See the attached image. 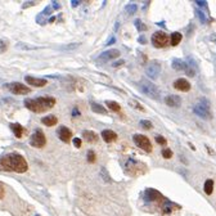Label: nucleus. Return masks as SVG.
<instances>
[{
    "label": "nucleus",
    "mask_w": 216,
    "mask_h": 216,
    "mask_svg": "<svg viewBox=\"0 0 216 216\" xmlns=\"http://www.w3.org/2000/svg\"><path fill=\"white\" fill-rule=\"evenodd\" d=\"M0 167L3 170L22 174L27 171L29 165H27V161L24 160L23 156H21L18 153H9L0 158Z\"/></svg>",
    "instance_id": "f257e3e1"
},
{
    "label": "nucleus",
    "mask_w": 216,
    "mask_h": 216,
    "mask_svg": "<svg viewBox=\"0 0 216 216\" xmlns=\"http://www.w3.org/2000/svg\"><path fill=\"white\" fill-rule=\"evenodd\" d=\"M24 107L35 113H43L55 106V99L52 96H40L36 99H24Z\"/></svg>",
    "instance_id": "f03ea898"
},
{
    "label": "nucleus",
    "mask_w": 216,
    "mask_h": 216,
    "mask_svg": "<svg viewBox=\"0 0 216 216\" xmlns=\"http://www.w3.org/2000/svg\"><path fill=\"white\" fill-rule=\"evenodd\" d=\"M138 86H139L140 91H142L144 95L149 96V98L158 99L161 96V90L158 89V86L156 84H153V82L148 81V80H140Z\"/></svg>",
    "instance_id": "7ed1b4c3"
},
{
    "label": "nucleus",
    "mask_w": 216,
    "mask_h": 216,
    "mask_svg": "<svg viewBox=\"0 0 216 216\" xmlns=\"http://www.w3.org/2000/svg\"><path fill=\"white\" fill-rule=\"evenodd\" d=\"M193 112L198 116L202 117L204 120H210L212 117L211 111H210V101L207 98H202L199 99V102L193 107Z\"/></svg>",
    "instance_id": "20e7f679"
},
{
    "label": "nucleus",
    "mask_w": 216,
    "mask_h": 216,
    "mask_svg": "<svg viewBox=\"0 0 216 216\" xmlns=\"http://www.w3.org/2000/svg\"><path fill=\"white\" fill-rule=\"evenodd\" d=\"M152 44L156 48H165L170 44V37L167 36V34L163 31H157L152 35Z\"/></svg>",
    "instance_id": "39448f33"
},
{
    "label": "nucleus",
    "mask_w": 216,
    "mask_h": 216,
    "mask_svg": "<svg viewBox=\"0 0 216 216\" xmlns=\"http://www.w3.org/2000/svg\"><path fill=\"white\" fill-rule=\"evenodd\" d=\"M45 144H46V138L45 134L43 132V130L40 129L35 130V132L30 138V145L34 147V148H43Z\"/></svg>",
    "instance_id": "423d86ee"
},
{
    "label": "nucleus",
    "mask_w": 216,
    "mask_h": 216,
    "mask_svg": "<svg viewBox=\"0 0 216 216\" xmlns=\"http://www.w3.org/2000/svg\"><path fill=\"white\" fill-rule=\"evenodd\" d=\"M161 63L158 60H151L145 67V73L151 80H156L161 73Z\"/></svg>",
    "instance_id": "0eeeda50"
},
{
    "label": "nucleus",
    "mask_w": 216,
    "mask_h": 216,
    "mask_svg": "<svg viewBox=\"0 0 216 216\" xmlns=\"http://www.w3.org/2000/svg\"><path fill=\"white\" fill-rule=\"evenodd\" d=\"M132 140H134L135 145H138L140 149L145 151L147 153L152 152V144H151V140L145 137V135H140V134H135L132 137Z\"/></svg>",
    "instance_id": "6e6552de"
},
{
    "label": "nucleus",
    "mask_w": 216,
    "mask_h": 216,
    "mask_svg": "<svg viewBox=\"0 0 216 216\" xmlns=\"http://www.w3.org/2000/svg\"><path fill=\"white\" fill-rule=\"evenodd\" d=\"M8 89L13 94H17V95H26V94L31 93V89L29 86H26V85L21 84V82H10L8 85Z\"/></svg>",
    "instance_id": "1a4fd4ad"
},
{
    "label": "nucleus",
    "mask_w": 216,
    "mask_h": 216,
    "mask_svg": "<svg viewBox=\"0 0 216 216\" xmlns=\"http://www.w3.org/2000/svg\"><path fill=\"white\" fill-rule=\"evenodd\" d=\"M120 50H117V49H109V50H106L103 52L101 55L98 57V63L99 65H104L106 62H108V60L111 59H115V58H118L120 57Z\"/></svg>",
    "instance_id": "9d476101"
},
{
    "label": "nucleus",
    "mask_w": 216,
    "mask_h": 216,
    "mask_svg": "<svg viewBox=\"0 0 216 216\" xmlns=\"http://www.w3.org/2000/svg\"><path fill=\"white\" fill-rule=\"evenodd\" d=\"M57 134H58V138H59L62 142H65V143H68L71 140V138H72V131L66 126H60L59 129H58Z\"/></svg>",
    "instance_id": "9b49d317"
},
{
    "label": "nucleus",
    "mask_w": 216,
    "mask_h": 216,
    "mask_svg": "<svg viewBox=\"0 0 216 216\" xmlns=\"http://www.w3.org/2000/svg\"><path fill=\"white\" fill-rule=\"evenodd\" d=\"M24 81L36 88H43L48 84V81L45 79H37V77H34V76H24Z\"/></svg>",
    "instance_id": "f8f14e48"
},
{
    "label": "nucleus",
    "mask_w": 216,
    "mask_h": 216,
    "mask_svg": "<svg viewBox=\"0 0 216 216\" xmlns=\"http://www.w3.org/2000/svg\"><path fill=\"white\" fill-rule=\"evenodd\" d=\"M52 12H53V7H52V5H48V7L36 17V22L40 24H44L45 22H48V16H50Z\"/></svg>",
    "instance_id": "ddd939ff"
},
{
    "label": "nucleus",
    "mask_w": 216,
    "mask_h": 216,
    "mask_svg": "<svg viewBox=\"0 0 216 216\" xmlns=\"http://www.w3.org/2000/svg\"><path fill=\"white\" fill-rule=\"evenodd\" d=\"M144 197H145L147 201L153 202V201H157V199H161L162 198V194L158 192V190L149 188V189H147L145 192H144Z\"/></svg>",
    "instance_id": "4468645a"
},
{
    "label": "nucleus",
    "mask_w": 216,
    "mask_h": 216,
    "mask_svg": "<svg viewBox=\"0 0 216 216\" xmlns=\"http://www.w3.org/2000/svg\"><path fill=\"white\" fill-rule=\"evenodd\" d=\"M174 88L179 91H189L190 90V84L185 79H178L174 82Z\"/></svg>",
    "instance_id": "2eb2a0df"
},
{
    "label": "nucleus",
    "mask_w": 216,
    "mask_h": 216,
    "mask_svg": "<svg viewBox=\"0 0 216 216\" xmlns=\"http://www.w3.org/2000/svg\"><path fill=\"white\" fill-rule=\"evenodd\" d=\"M165 103L168 107H179L181 104V98L179 95H167L165 98Z\"/></svg>",
    "instance_id": "dca6fc26"
},
{
    "label": "nucleus",
    "mask_w": 216,
    "mask_h": 216,
    "mask_svg": "<svg viewBox=\"0 0 216 216\" xmlns=\"http://www.w3.org/2000/svg\"><path fill=\"white\" fill-rule=\"evenodd\" d=\"M101 135L106 143H113L115 140H117V134L112 130H103Z\"/></svg>",
    "instance_id": "f3484780"
},
{
    "label": "nucleus",
    "mask_w": 216,
    "mask_h": 216,
    "mask_svg": "<svg viewBox=\"0 0 216 216\" xmlns=\"http://www.w3.org/2000/svg\"><path fill=\"white\" fill-rule=\"evenodd\" d=\"M82 138H84L88 143L98 142V135H96L94 131H90V130H84V131H82Z\"/></svg>",
    "instance_id": "a211bd4d"
},
{
    "label": "nucleus",
    "mask_w": 216,
    "mask_h": 216,
    "mask_svg": "<svg viewBox=\"0 0 216 216\" xmlns=\"http://www.w3.org/2000/svg\"><path fill=\"white\" fill-rule=\"evenodd\" d=\"M41 122H43L44 125L52 127V126L57 125L58 118H57V116H54V115H48V116H45V117L41 118Z\"/></svg>",
    "instance_id": "6ab92c4d"
},
{
    "label": "nucleus",
    "mask_w": 216,
    "mask_h": 216,
    "mask_svg": "<svg viewBox=\"0 0 216 216\" xmlns=\"http://www.w3.org/2000/svg\"><path fill=\"white\" fill-rule=\"evenodd\" d=\"M171 66H173V68L176 71H185L188 67L187 62H184V60H181V59H174Z\"/></svg>",
    "instance_id": "aec40b11"
},
{
    "label": "nucleus",
    "mask_w": 216,
    "mask_h": 216,
    "mask_svg": "<svg viewBox=\"0 0 216 216\" xmlns=\"http://www.w3.org/2000/svg\"><path fill=\"white\" fill-rule=\"evenodd\" d=\"M188 60H189V63H187L188 67H187V70H185V72H187L188 76L193 77V76H196V72H197V67H196L194 62H193V60H190V58H188Z\"/></svg>",
    "instance_id": "412c9836"
},
{
    "label": "nucleus",
    "mask_w": 216,
    "mask_h": 216,
    "mask_svg": "<svg viewBox=\"0 0 216 216\" xmlns=\"http://www.w3.org/2000/svg\"><path fill=\"white\" fill-rule=\"evenodd\" d=\"M10 129H12L13 134L17 138H22V135H23V127H22V125H19V124H10Z\"/></svg>",
    "instance_id": "4be33fe9"
},
{
    "label": "nucleus",
    "mask_w": 216,
    "mask_h": 216,
    "mask_svg": "<svg viewBox=\"0 0 216 216\" xmlns=\"http://www.w3.org/2000/svg\"><path fill=\"white\" fill-rule=\"evenodd\" d=\"M181 37L183 36L180 32H173V34H171V37H170V44L173 46H176L180 41H181Z\"/></svg>",
    "instance_id": "5701e85b"
},
{
    "label": "nucleus",
    "mask_w": 216,
    "mask_h": 216,
    "mask_svg": "<svg viewBox=\"0 0 216 216\" xmlns=\"http://www.w3.org/2000/svg\"><path fill=\"white\" fill-rule=\"evenodd\" d=\"M91 109L93 112L95 113H101V115H107V109L101 104H96V103H91Z\"/></svg>",
    "instance_id": "b1692460"
},
{
    "label": "nucleus",
    "mask_w": 216,
    "mask_h": 216,
    "mask_svg": "<svg viewBox=\"0 0 216 216\" xmlns=\"http://www.w3.org/2000/svg\"><path fill=\"white\" fill-rule=\"evenodd\" d=\"M203 189H204V193H206V194H209V196L212 194V190H214V181H212L211 179L206 180Z\"/></svg>",
    "instance_id": "393cba45"
},
{
    "label": "nucleus",
    "mask_w": 216,
    "mask_h": 216,
    "mask_svg": "<svg viewBox=\"0 0 216 216\" xmlns=\"http://www.w3.org/2000/svg\"><path fill=\"white\" fill-rule=\"evenodd\" d=\"M106 104H107V107L109 108L111 111H113V112H120V111H121V107H120V104H118L117 102L107 101V102H106Z\"/></svg>",
    "instance_id": "a878e982"
},
{
    "label": "nucleus",
    "mask_w": 216,
    "mask_h": 216,
    "mask_svg": "<svg viewBox=\"0 0 216 216\" xmlns=\"http://www.w3.org/2000/svg\"><path fill=\"white\" fill-rule=\"evenodd\" d=\"M81 45L80 43H73V44H67V45H63V46H60V50H75V49H77L79 46Z\"/></svg>",
    "instance_id": "bb28decb"
},
{
    "label": "nucleus",
    "mask_w": 216,
    "mask_h": 216,
    "mask_svg": "<svg viewBox=\"0 0 216 216\" xmlns=\"http://www.w3.org/2000/svg\"><path fill=\"white\" fill-rule=\"evenodd\" d=\"M125 10H126V13H127L129 16H132V14H135V13H137L138 5H137V4H129V5H126Z\"/></svg>",
    "instance_id": "cd10ccee"
},
{
    "label": "nucleus",
    "mask_w": 216,
    "mask_h": 216,
    "mask_svg": "<svg viewBox=\"0 0 216 216\" xmlns=\"http://www.w3.org/2000/svg\"><path fill=\"white\" fill-rule=\"evenodd\" d=\"M134 24H135V27H137V30L138 31H140V32H143V31H145L147 30V26L143 23L140 19H137V21L134 22Z\"/></svg>",
    "instance_id": "c85d7f7f"
},
{
    "label": "nucleus",
    "mask_w": 216,
    "mask_h": 216,
    "mask_svg": "<svg viewBox=\"0 0 216 216\" xmlns=\"http://www.w3.org/2000/svg\"><path fill=\"white\" fill-rule=\"evenodd\" d=\"M173 206H174V204L171 203V202L166 201V202H165V204H163V207H162L163 212H165V214H170V212L173 211Z\"/></svg>",
    "instance_id": "c756f323"
},
{
    "label": "nucleus",
    "mask_w": 216,
    "mask_h": 216,
    "mask_svg": "<svg viewBox=\"0 0 216 216\" xmlns=\"http://www.w3.org/2000/svg\"><path fill=\"white\" fill-rule=\"evenodd\" d=\"M16 48H21V49H24V50H34V49H37V46H32V45H26L23 43H18L16 45Z\"/></svg>",
    "instance_id": "7c9ffc66"
},
{
    "label": "nucleus",
    "mask_w": 216,
    "mask_h": 216,
    "mask_svg": "<svg viewBox=\"0 0 216 216\" xmlns=\"http://www.w3.org/2000/svg\"><path fill=\"white\" fill-rule=\"evenodd\" d=\"M139 125L143 127V129H145V130H151L152 129V122L151 121H148V120H140V122H139Z\"/></svg>",
    "instance_id": "2f4dec72"
},
{
    "label": "nucleus",
    "mask_w": 216,
    "mask_h": 216,
    "mask_svg": "<svg viewBox=\"0 0 216 216\" xmlns=\"http://www.w3.org/2000/svg\"><path fill=\"white\" fill-rule=\"evenodd\" d=\"M8 45H9V44H8V40H4V39L0 40V53H4L8 49Z\"/></svg>",
    "instance_id": "473e14b6"
},
{
    "label": "nucleus",
    "mask_w": 216,
    "mask_h": 216,
    "mask_svg": "<svg viewBox=\"0 0 216 216\" xmlns=\"http://www.w3.org/2000/svg\"><path fill=\"white\" fill-rule=\"evenodd\" d=\"M162 156L165 157V158H171V157H173V152H171V149H168V148H165L162 151Z\"/></svg>",
    "instance_id": "72a5a7b5"
},
{
    "label": "nucleus",
    "mask_w": 216,
    "mask_h": 216,
    "mask_svg": "<svg viewBox=\"0 0 216 216\" xmlns=\"http://www.w3.org/2000/svg\"><path fill=\"white\" fill-rule=\"evenodd\" d=\"M95 153H94V151H89L88 152V161H89L90 163H94L95 162Z\"/></svg>",
    "instance_id": "f704fd0d"
},
{
    "label": "nucleus",
    "mask_w": 216,
    "mask_h": 216,
    "mask_svg": "<svg viewBox=\"0 0 216 216\" xmlns=\"http://www.w3.org/2000/svg\"><path fill=\"white\" fill-rule=\"evenodd\" d=\"M156 142L158 144H161V145H166V144H167V140H166L163 137H161V135H157L156 137Z\"/></svg>",
    "instance_id": "c9c22d12"
},
{
    "label": "nucleus",
    "mask_w": 216,
    "mask_h": 216,
    "mask_svg": "<svg viewBox=\"0 0 216 216\" xmlns=\"http://www.w3.org/2000/svg\"><path fill=\"white\" fill-rule=\"evenodd\" d=\"M72 143H73V145L76 147V148H80V147H81V139H80V138H73V139H72Z\"/></svg>",
    "instance_id": "e433bc0d"
},
{
    "label": "nucleus",
    "mask_w": 216,
    "mask_h": 216,
    "mask_svg": "<svg viewBox=\"0 0 216 216\" xmlns=\"http://www.w3.org/2000/svg\"><path fill=\"white\" fill-rule=\"evenodd\" d=\"M197 14H198V17H199V19H201L203 23H206V17H204V14L202 13V10H199V9H197Z\"/></svg>",
    "instance_id": "4c0bfd02"
},
{
    "label": "nucleus",
    "mask_w": 216,
    "mask_h": 216,
    "mask_svg": "<svg viewBox=\"0 0 216 216\" xmlns=\"http://www.w3.org/2000/svg\"><path fill=\"white\" fill-rule=\"evenodd\" d=\"M101 174H102V175H103V179L104 180H106V181H109V178H108V174H107V170H106V168H102V170H101Z\"/></svg>",
    "instance_id": "58836bf2"
},
{
    "label": "nucleus",
    "mask_w": 216,
    "mask_h": 216,
    "mask_svg": "<svg viewBox=\"0 0 216 216\" xmlns=\"http://www.w3.org/2000/svg\"><path fill=\"white\" fill-rule=\"evenodd\" d=\"M196 4H197L198 7H201V8H204V9H207V3H206V1H196Z\"/></svg>",
    "instance_id": "ea45409f"
},
{
    "label": "nucleus",
    "mask_w": 216,
    "mask_h": 216,
    "mask_svg": "<svg viewBox=\"0 0 216 216\" xmlns=\"http://www.w3.org/2000/svg\"><path fill=\"white\" fill-rule=\"evenodd\" d=\"M124 63H125V60H122V59H121V60H117V62L113 63V67H118V66H122Z\"/></svg>",
    "instance_id": "a19ab883"
},
{
    "label": "nucleus",
    "mask_w": 216,
    "mask_h": 216,
    "mask_svg": "<svg viewBox=\"0 0 216 216\" xmlns=\"http://www.w3.org/2000/svg\"><path fill=\"white\" fill-rule=\"evenodd\" d=\"M72 116H73V117H77V116H80V111L77 109V108H73V111H72Z\"/></svg>",
    "instance_id": "79ce46f5"
},
{
    "label": "nucleus",
    "mask_w": 216,
    "mask_h": 216,
    "mask_svg": "<svg viewBox=\"0 0 216 216\" xmlns=\"http://www.w3.org/2000/svg\"><path fill=\"white\" fill-rule=\"evenodd\" d=\"M130 104H131V106H132V107L138 108V109H140V111H144V108H143L142 106H138V103H135V102H131V103H130Z\"/></svg>",
    "instance_id": "37998d69"
},
{
    "label": "nucleus",
    "mask_w": 216,
    "mask_h": 216,
    "mask_svg": "<svg viewBox=\"0 0 216 216\" xmlns=\"http://www.w3.org/2000/svg\"><path fill=\"white\" fill-rule=\"evenodd\" d=\"M138 40H139V43H140V44H147V39L144 37L143 35H142V36H139V39H138Z\"/></svg>",
    "instance_id": "c03bdc74"
},
{
    "label": "nucleus",
    "mask_w": 216,
    "mask_h": 216,
    "mask_svg": "<svg viewBox=\"0 0 216 216\" xmlns=\"http://www.w3.org/2000/svg\"><path fill=\"white\" fill-rule=\"evenodd\" d=\"M52 7H53V9H59V8H60V5L58 4L57 1H53V3H52Z\"/></svg>",
    "instance_id": "a18cd8bd"
},
{
    "label": "nucleus",
    "mask_w": 216,
    "mask_h": 216,
    "mask_svg": "<svg viewBox=\"0 0 216 216\" xmlns=\"http://www.w3.org/2000/svg\"><path fill=\"white\" fill-rule=\"evenodd\" d=\"M115 41H116L115 37H111V40H108V43H106V44L107 45H112V44H115Z\"/></svg>",
    "instance_id": "49530a36"
},
{
    "label": "nucleus",
    "mask_w": 216,
    "mask_h": 216,
    "mask_svg": "<svg viewBox=\"0 0 216 216\" xmlns=\"http://www.w3.org/2000/svg\"><path fill=\"white\" fill-rule=\"evenodd\" d=\"M71 4H72V7H77V5H79L80 4V1H77V0H72V3H71Z\"/></svg>",
    "instance_id": "de8ad7c7"
}]
</instances>
